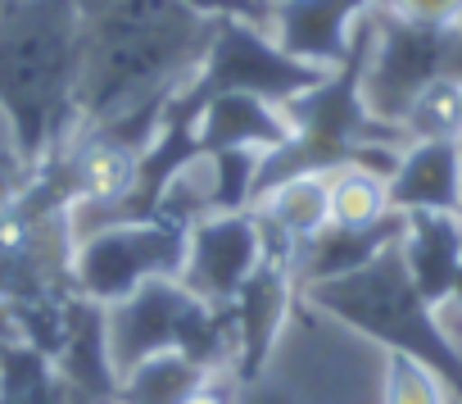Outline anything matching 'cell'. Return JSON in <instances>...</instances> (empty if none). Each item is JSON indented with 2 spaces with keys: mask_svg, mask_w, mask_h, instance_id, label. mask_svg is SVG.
<instances>
[{
  "mask_svg": "<svg viewBox=\"0 0 462 404\" xmlns=\"http://www.w3.org/2000/svg\"><path fill=\"white\" fill-rule=\"evenodd\" d=\"M263 259V228L254 210L204 214L186 228V259L177 282L204 305H231Z\"/></svg>",
  "mask_w": 462,
  "mask_h": 404,
  "instance_id": "cell-9",
  "label": "cell"
},
{
  "mask_svg": "<svg viewBox=\"0 0 462 404\" xmlns=\"http://www.w3.org/2000/svg\"><path fill=\"white\" fill-rule=\"evenodd\" d=\"M457 219H462V210H457Z\"/></svg>",
  "mask_w": 462,
  "mask_h": 404,
  "instance_id": "cell-25",
  "label": "cell"
},
{
  "mask_svg": "<svg viewBox=\"0 0 462 404\" xmlns=\"http://www.w3.org/2000/svg\"><path fill=\"white\" fill-rule=\"evenodd\" d=\"M322 78H327V69H313V64L286 55L263 23L217 19L199 69L172 91L168 109L199 118V105L217 91H250V96H263L273 105H286L300 91L318 87Z\"/></svg>",
  "mask_w": 462,
  "mask_h": 404,
  "instance_id": "cell-5",
  "label": "cell"
},
{
  "mask_svg": "<svg viewBox=\"0 0 462 404\" xmlns=\"http://www.w3.org/2000/svg\"><path fill=\"white\" fill-rule=\"evenodd\" d=\"M390 210L399 214H457L462 210V136L408 141L399 168L385 177Z\"/></svg>",
  "mask_w": 462,
  "mask_h": 404,
  "instance_id": "cell-11",
  "label": "cell"
},
{
  "mask_svg": "<svg viewBox=\"0 0 462 404\" xmlns=\"http://www.w3.org/2000/svg\"><path fill=\"white\" fill-rule=\"evenodd\" d=\"M381 404H457V395L448 390V381L412 359V354H394L385 350V372H381Z\"/></svg>",
  "mask_w": 462,
  "mask_h": 404,
  "instance_id": "cell-19",
  "label": "cell"
},
{
  "mask_svg": "<svg viewBox=\"0 0 462 404\" xmlns=\"http://www.w3.org/2000/svg\"><path fill=\"white\" fill-rule=\"evenodd\" d=\"M0 404H82L51 354L23 336L0 350Z\"/></svg>",
  "mask_w": 462,
  "mask_h": 404,
  "instance_id": "cell-16",
  "label": "cell"
},
{
  "mask_svg": "<svg viewBox=\"0 0 462 404\" xmlns=\"http://www.w3.org/2000/svg\"><path fill=\"white\" fill-rule=\"evenodd\" d=\"M448 82H462V14L448 23Z\"/></svg>",
  "mask_w": 462,
  "mask_h": 404,
  "instance_id": "cell-22",
  "label": "cell"
},
{
  "mask_svg": "<svg viewBox=\"0 0 462 404\" xmlns=\"http://www.w3.org/2000/svg\"><path fill=\"white\" fill-rule=\"evenodd\" d=\"M82 0H10L0 5V114L37 173L78 132Z\"/></svg>",
  "mask_w": 462,
  "mask_h": 404,
  "instance_id": "cell-2",
  "label": "cell"
},
{
  "mask_svg": "<svg viewBox=\"0 0 462 404\" xmlns=\"http://www.w3.org/2000/svg\"><path fill=\"white\" fill-rule=\"evenodd\" d=\"M327 205L336 228H372L390 214L385 177L363 164H340L327 173Z\"/></svg>",
  "mask_w": 462,
  "mask_h": 404,
  "instance_id": "cell-18",
  "label": "cell"
},
{
  "mask_svg": "<svg viewBox=\"0 0 462 404\" xmlns=\"http://www.w3.org/2000/svg\"><path fill=\"white\" fill-rule=\"evenodd\" d=\"M254 219H259V228H263V246L286 250V255L295 259V250L331 223L327 173H295V177L273 182V186L254 200Z\"/></svg>",
  "mask_w": 462,
  "mask_h": 404,
  "instance_id": "cell-14",
  "label": "cell"
},
{
  "mask_svg": "<svg viewBox=\"0 0 462 404\" xmlns=\"http://www.w3.org/2000/svg\"><path fill=\"white\" fill-rule=\"evenodd\" d=\"M105 336L114 372L123 377L141 359L181 350L199 359L204 368H226L236 359V327H231V305H204L190 296L177 277H154L136 287L132 296L105 305Z\"/></svg>",
  "mask_w": 462,
  "mask_h": 404,
  "instance_id": "cell-4",
  "label": "cell"
},
{
  "mask_svg": "<svg viewBox=\"0 0 462 404\" xmlns=\"http://www.w3.org/2000/svg\"><path fill=\"white\" fill-rule=\"evenodd\" d=\"M448 78V23L403 19L385 5L372 10V51L363 69V105L403 127L417 96Z\"/></svg>",
  "mask_w": 462,
  "mask_h": 404,
  "instance_id": "cell-7",
  "label": "cell"
},
{
  "mask_svg": "<svg viewBox=\"0 0 462 404\" xmlns=\"http://www.w3.org/2000/svg\"><path fill=\"white\" fill-rule=\"evenodd\" d=\"M0 5H10V0H0Z\"/></svg>",
  "mask_w": 462,
  "mask_h": 404,
  "instance_id": "cell-24",
  "label": "cell"
},
{
  "mask_svg": "<svg viewBox=\"0 0 462 404\" xmlns=\"http://www.w3.org/2000/svg\"><path fill=\"white\" fill-rule=\"evenodd\" d=\"M254 5H263V10H273V0H254Z\"/></svg>",
  "mask_w": 462,
  "mask_h": 404,
  "instance_id": "cell-23",
  "label": "cell"
},
{
  "mask_svg": "<svg viewBox=\"0 0 462 404\" xmlns=\"http://www.w3.org/2000/svg\"><path fill=\"white\" fill-rule=\"evenodd\" d=\"M208 372L213 368H204L199 359H190L181 350L141 359L136 368H127L118 377V404H186Z\"/></svg>",
  "mask_w": 462,
  "mask_h": 404,
  "instance_id": "cell-17",
  "label": "cell"
},
{
  "mask_svg": "<svg viewBox=\"0 0 462 404\" xmlns=\"http://www.w3.org/2000/svg\"><path fill=\"white\" fill-rule=\"evenodd\" d=\"M217 19L181 0H82L78 127L132 114H163L172 91L199 69Z\"/></svg>",
  "mask_w": 462,
  "mask_h": 404,
  "instance_id": "cell-1",
  "label": "cell"
},
{
  "mask_svg": "<svg viewBox=\"0 0 462 404\" xmlns=\"http://www.w3.org/2000/svg\"><path fill=\"white\" fill-rule=\"evenodd\" d=\"M300 300L313 314H322V318H331V323H340V327L376 341L381 350L412 354V359L430 363L448 381V390L457 395V404H462V350L448 336L444 314L435 305H426L421 291L412 287L399 246L381 250L358 273H345V277L304 287Z\"/></svg>",
  "mask_w": 462,
  "mask_h": 404,
  "instance_id": "cell-3",
  "label": "cell"
},
{
  "mask_svg": "<svg viewBox=\"0 0 462 404\" xmlns=\"http://www.w3.org/2000/svg\"><path fill=\"white\" fill-rule=\"evenodd\" d=\"M181 5L204 14V19H250V23H263V28L273 19V10L254 5V0H181Z\"/></svg>",
  "mask_w": 462,
  "mask_h": 404,
  "instance_id": "cell-20",
  "label": "cell"
},
{
  "mask_svg": "<svg viewBox=\"0 0 462 404\" xmlns=\"http://www.w3.org/2000/svg\"><path fill=\"white\" fill-rule=\"evenodd\" d=\"M381 5L403 19H421V23H453L462 14V0H381Z\"/></svg>",
  "mask_w": 462,
  "mask_h": 404,
  "instance_id": "cell-21",
  "label": "cell"
},
{
  "mask_svg": "<svg viewBox=\"0 0 462 404\" xmlns=\"http://www.w3.org/2000/svg\"><path fill=\"white\" fill-rule=\"evenodd\" d=\"M186 259V228L168 219H118L73 241V291L114 305L154 277H177Z\"/></svg>",
  "mask_w": 462,
  "mask_h": 404,
  "instance_id": "cell-6",
  "label": "cell"
},
{
  "mask_svg": "<svg viewBox=\"0 0 462 404\" xmlns=\"http://www.w3.org/2000/svg\"><path fill=\"white\" fill-rule=\"evenodd\" d=\"M300 305V282H295V259L286 250L263 246L259 268L231 300V327H236V359H231V377L241 386L268 377V359Z\"/></svg>",
  "mask_w": 462,
  "mask_h": 404,
  "instance_id": "cell-8",
  "label": "cell"
},
{
  "mask_svg": "<svg viewBox=\"0 0 462 404\" xmlns=\"http://www.w3.org/2000/svg\"><path fill=\"white\" fill-rule=\"evenodd\" d=\"M291 141V118L282 105L250 91H217L199 105L195 150H259L273 155Z\"/></svg>",
  "mask_w": 462,
  "mask_h": 404,
  "instance_id": "cell-12",
  "label": "cell"
},
{
  "mask_svg": "<svg viewBox=\"0 0 462 404\" xmlns=\"http://www.w3.org/2000/svg\"><path fill=\"white\" fill-rule=\"evenodd\" d=\"M403 237V214L390 210L381 223L372 228H336L327 223L318 237H309L300 250H295V282L300 291L304 287H318V282H331V277H345V273H358L363 264H372L381 250L399 246Z\"/></svg>",
  "mask_w": 462,
  "mask_h": 404,
  "instance_id": "cell-15",
  "label": "cell"
},
{
  "mask_svg": "<svg viewBox=\"0 0 462 404\" xmlns=\"http://www.w3.org/2000/svg\"><path fill=\"white\" fill-rule=\"evenodd\" d=\"M376 5L381 0H273L268 33L286 55L331 73L349 60L354 33Z\"/></svg>",
  "mask_w": 462,
  "mask_h": 404,
  "instance_id": "cell-10",
  "label": "cell"
},
{
  "mask_svg": "<svg viewBox=\"0 0 462 404\" xmlns=\"http://www.w3.org/2000/svg\"><path fill=\"white\" fill-rule=\"evenodd\" d=\"M399 255L421 300L444 309L462 277V219L457 214H403Z\"/></svg>",
  "mask_w": 462,
  "mask_h": 404,
  "instance_id": "cell-13",
  "label": "cell"
}]
</instances>
